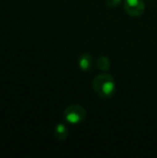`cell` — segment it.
Masks as SVG:
<instances>
[{
	"mask_svg": "<svg viewBox=\"0 0 157 158\" xmlns=\"http://www.w3.org/2000/svg\"><path fill=\"white\" fill-rule=\"evenodd\" d=\"M93 88L100 97L104 99H110L113 97L116 91L115 80L110 74H99L93 81Z\"/></svg>",
	"mask_w": 157,
	"mask_h": 158,
	"instance_id": "1",
	"label": "cell"
},
{
	"mask_svg": "<svg viewBox=\"0 0 157 158\" xmlns=\"http://www.w3.org/2000/svg\"><path fill=\"white\" fill-rule=\"evenodd\" d=\"M64 118L70 124H80L86 118L87 112L81 105H70L64 111Z\"/></svg>",
	"mask_w": 157,
	"mask_h": 158,
	"instance_id": "2",
	"label": "cell"
},
{
	"mask_svg": "<svg viewBox=\"0 0 157 158\" xmlns=\"http://www.w3.org/2000/svg\"><path fill=\"white\" fill-rule=\"evenodd\" d=\"M124 9L130 16L138 18L143 14L145 3L143 0H125Z\"/></svg>",
	"mask_w": 157,
	"mask_h": 158,
	"instance_id": "3",
	"label": "cell"
},
{
	"mask_svg": "<svg viewBox=\"0 0 157 158\" xmlns=\"http://www.w3.org/2000/svg\"><path fill=\"white\" fill-rule=\"evenodd\" d=\"M93 56H91V54L83 53L79 56L78 65H79V68L82 71L91 70L92 67H93Z\"/></svg>",
	"mask_w": 157,
	"mask_h": 158,
	"instance_id": "4",
	"label": "cell"
},
{
	"mask_svg": "<svg viewBox=\"0 0 157 158\" xmlns=\"http://www.w3.org/2000/svg\"><path fill=\"white\" fill-rule=\"evenodd\" d=\"M54 135L56 140L65 141L68 137V130L64 124L59 123L56 126V128L54 130Z\"/></svg>",
	"mask_w": 157,
	"mask_h": 158,
	"instance_id": "5",
	"label": "cell"
},
{
	"mask_svg": "<svg viewBox=\"0 0 157 158\" xmlns=\"http://www.w3.org/2000/svg\"><path fill=\"white\" fill-rule=\"evenodd\" d=\"M96 66L101 71H108L111 68V63H110V60L107 56H101L97 58Z\"/></svg>",
	"mask_w": 157,
	"mask_h": 158,
	"instance_id": "6",
	"label": "cell"
},
{
	"mask_svg": "<svg viewBox=\"0 0 157 158\" xmlns=\"http://www.w3.org/2000/svg\"><path fill=\"white\" fill-rule=\"evenodd\" d=\"M122 0H105V3L109 7H116L118 6Z\"/></svg>",
	"mask_w": 157,
	"mask_h": 158,
	"instance_id": "7",
	"label": "cell"
}]
</instances>
